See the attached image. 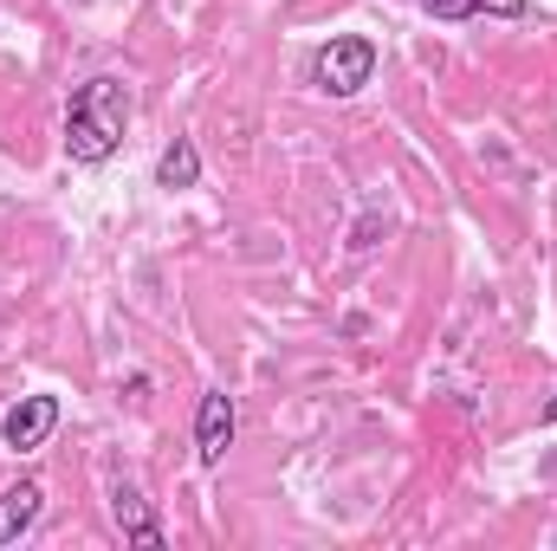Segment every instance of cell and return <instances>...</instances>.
<instances>
[{"mask_svg":"<svg viewBox=\"0 0 557 551\" xmlns=\"http://www.w3.org/2000/svg\"><path fill=\"white\" fill-rule=\"evenodd\" d=\"M111 519H117L124 546H137V551H162V546H169V539H162V519H156V506L143 500L131 480H117V487H111Z\"/></svg>","mask_w":557,"mask_h":551,"instance_id":"obj_5","label":"cell"},{"mask_svg":"<svg viewBox=\"0 0 557 551\" xmlns=\"http://www.w3.org/2000/svg\"><path fill=\"white\" fill-rule=\"evenodd\" d=\"M59 428V396H20L13 409L0 415V441L13 448V454H33V448H46V434Z\"/></svg>","mask_w":557,"mask_h":551,"instance_id":"obj_3","label":"cell"},{"mask_svg":"<svg viewBox=\"0 0 557 551\" xmlns=\"http://www.w3.org/2000/svg\"><path fill=\"white\" fill-rule=\"evenodd\" d=\"M39 513H46V487H39V480L7 487V493H0V546H20V539L39 526Z\"/></svg>","mask_w":557,"mask_h":551,"instance_id":"obj_6","label":"cell"},{"mask_svg":"<svg viewBox=\"0 0 557 551\" xmlns=\"http://www.w3.org/2000/svg\"><path fill=\"white\" fill-rule=\"evenodd\" d=\"M421 13L428 20H525L532 13V0H421Z\"/></svg>","mask_w":557,"mask_h":551,"instance_id":"obj_7","label":"cell"},{"mask_svg":"<svg viewBox=\"0 0 557 551\" xmlns=\"http://www.w3.org/2000/svg\"><path fill=\"white\" fill-rule=\"evenodd\" d=\"M545 421H557V396H552V403H545Z\"/></svg>","mask_w":557,"mask_h":551,"instance_id":"obj_9","label":"cell"},{"mask_svg":"<svg viewBox=\"0 0 557 551\" xmlns=\"http://www.w3.org/2000/svg\"><path fill=\"white\" fill-rule=\"evenodd\" d=\"M195 182H201V149L188 137H175L156 156V188H195Z\"/></svg>","mask_w":557,"mask_h":551,"instance_id":"obj_8","label":"cell"},{"mask_svg":"<svg viewBox=\"0 0 557 551\" xmlns=\"http://www.w3.org/2000/svg\"><path fill=\"white\" fill-rule=\"evenodd\" d=\"M227 448H234V396L208 390L201 409H195V454H201V467H221Z\"/></svg>","mask_w":557,"mask_h":551,"instance_id":"obj_4","label":"cell"},{"mask_svg":"<svg viewBox=\"0 0 557 551\" xmlns=\"http://www.w3.org/2000/svg\"><path fill=\"white\" fill-rule=\"evenodd\" d=\"M131 131V91L117 78H85L65 105V156L72 162H111Z\"/></svg>","mask_w":557,"mask_h":551,"instance_id":"obj_1","label":"cell"},{"mask_svg":"<svg viewBox=\"0 0 557 551\" xmlns=\"http://www.w3.org/2000/svg\"><path fill=\"white\" fill-rule=\"evenodd\" d=\"M370 78H376V39H370V33H337V39L318 46V59H311V85H318L324 98H357Z\"/></svg>","mask_w":557,"mask_h":551,"instance_id":"obj_2","label":"cell"}]
</instances>
